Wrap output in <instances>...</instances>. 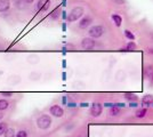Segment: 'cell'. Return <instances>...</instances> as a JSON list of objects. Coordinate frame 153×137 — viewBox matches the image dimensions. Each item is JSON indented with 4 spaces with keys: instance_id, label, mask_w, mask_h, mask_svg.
Here are the masks:
<instances>
[{
    "instance_id": "obj_34",
    "label": "cell",
    "mask_w": 153,
    "mask_h": 137,
    "mask_svg": "<svg viewBox=\"0 0 153 137\" xmlns=\"http://www.w3.org/2000/svg\"><path fill=\"white\" fill-rule=\"evenodd\" d=\"M62 76H63V80H65V79H66V73H65V72H64V73H63V74H62Z\"/></svg>"
},
{
    "instance_id": "obj_9",
    "label": "cell",
    "mask_w": 153,
    "mask_h": 137,
    "mask_svg": "<svg viewBox=\"0 0 153 137\" xmlns=\"http://www.w3.org/2000/svg\"><path fill=\"white\" fill-rule=\"evenodd\" d=\"M10 8L9 0H0V13H5Z\"/></svg>"
},
{
    "instance_id": "obj_12",
    "label": "cell",
    "mask_w": 153,
    "mask_h": 137,
    "mask_svg": "<svg viewBox=\"0 0 153 137\" xmlns=\"http://www.w3.org/2000/svg\"><path fill=\"white\" fill-rule=\"evenodd\" d=\"M123 33H124V37H126L127 39H129V40H131V41H134V40H135V34H134L131 31L124 30L123 31Z\"/></svg>"
},
{
    "instance_id": "obj_16",
    "label": "cell",
    "mask_w": 153,
    "mask_h": 137,
    "mask_svg": "<svg viewBox=\"0 0 153 137\" xmlns=\"http://www.w3.org/2000/svg\"><path fill=\"white\" fill-rule=\"evenodd\" d=\"M8 102L6 101V99H0V111H3V110H6L7 107H8Z\"/></svg>"
},
{
    "instance_id": "obj_4",
    "label": "cell",
    "mask_w": 153,
    "mask_h": 137,
    "mask_svg": "<svg viewBox=\"0 0 153 137\" xmlns=\"http://www.w3.org/2000/svg\"><path fill=\"white\" fill-rule=\"evenodd\" d=\"M95 46H96V41H95V39H92V38H85V39H82V41H81V47L85 49V50H92L95 48Z\"/></svg>"
},
{
    "instance_id": "obj_5",
    "label": "cell",
    "mask_w": 153,
    "mask_h": 137,
    "mask_svg": "<svg viewBox=\"0 0 153 137\" xmlns=\"http://www.w3.org/2000/svg\"><path fill=\"white\" fill-rule=\"evenodd\" d=\"M102 110H103V107L99 103H94L90 108V114L92 117H99L102 113Z\"/></svg>"
},
{
    "instance_id": "obj_35",
    "label": "cell",
    "mask_w": 153,
    "mask_h": 137,
    "mask_svg": "<svg viewBox=\"0 0 153 137\" xmlns=\"http://www.w3.org/2000/svg\"><path fill=\"white\" fill-rule=\"evenodd\" d=\"M1 118H2V114H1V113H0V119H1Z\"/></svg>"
},
{
    "instance_id": "obj_3",
    "label": "cell",
    "mask_w": 153,
    "mask_h": 137,
    "mask_svg": "<svg viewBox=\"0 0 153 137\" xmlns=\"http://www.w3.org/2000/svg\"><path fill=\"white\" fill-rule=\"evenodd\" d=\"M37 124L40 129H48L51 126V119L49 115H41L37 120Z\"/></svg>"
},
{
    "instance_id": "obj_19",
    "label": "cell",
    "mask_w": 153,
    "mask_h": 137,
    "mask_svg": "<svg viewBox=\"0 0 153 137\" xmlns=\"http://www.w3.org/2000/svg\"><path fill=\"white\" fill-rule=\"evenodd\" d=\"M6 130H7V123L6 122H0V135L5 134Z\"/></svg>"
},
{
    "instance_id": "obj_21",
    "label": "cell",
    "mask_w": 153,
    "mask_h": 137,
    "mask_svg": "<svg viewBox=\"0 0 153 137\" xmlns=\"http://www.w3.org/2000/svg\"><path fill=\"white\" fill-rule=\"evenodd\" d=\"M16 137H28V134H26V131H24V130H19V131L16 134Z\"/></svg>"
},
{
    "instance_id": "obj_17",
    "label": "cell",
    "mask_w": 153,
    "mask_h": 137,
    "mask_svg": "<svg viewBox=\"0 0 153 137\" xmlns=\"http://www.w3.org/2000/svg\"><path fill=\"white\" fill-rule=\"evenodd\" d=\"M146 114V108H140L136 112V117L137 118H144Z\"/></svg>"
},
{
    "instance_id": "obj_2",
    "label": "cell",
    "mask_w": 153,
    "mask_h": 137,
    "mask_svg": "<svg viewBox=\"0 0 153 137\" xmlns=\"http://www.w3.org/2000/svg\"><path fill=\"white\" fill-rule=\"evenodd\" d=\"M104 32H105V29H104L102 25H94V26H92V28L89 29V31H88L89 37L92 38V39H97V38L102 37Z\"/></svg>"
},
{
    "instance_id": "obj_25",
    "label": "cell",
    "mask_w": 153,
    "mask_h": 137,
    "mask_svg": "<svg viewBox=\"0 0 153 137\" xmlns=\"http://www.w3.org/2000/svg\"><path fill=\"white\" fill-rule=\"evenodd\" d=\"M129 106L130 107H137V103H133V102H131V103L129 104Z\"/></svg>"
},
{
    "instance_id": "obj_24",
    "label": "cell",
    "mask_w": 153,
    "mask_h": 137,
    "mask_svg": "<svg viewBox=\"0 0 153 137\" xmlns=\"http://www.w3.org/2000/svg\"><path fill=\"white\" fill-rule=\"evenodd\" d=\"M62 17H63V19H67V15H66V12H65V10L62 12Z\"/></svg>"
},
{
    "instance_id": "obj_36",
    "label": "cell",
    "mask_w": 153,
    "mask_h": 137,
    "mask_svg": "<svg viewBox=\"0 0 153 137\" xmlns=\"http://www.w3.org/2000/svg\"><path fill=\"white\" fill-rule=\"evenodd\" d=\"M152 78H153V74H152Z\"/></svg>"
},
{
    "instance_id": "obj_8",
    "label": "cell",
    "mask_w": 153,
    "mask_h": 137,
    "mask_svg": "<svg viewBox=\"0 0 153 137\" xmlns=\"http://www.w3.org/2000/svg\"><path fill=\"white\" fill-rule=\"evenodd\" d=\"M49 7V0H39L37 2V9L40 12H46Z\"/></svg>"
},
{
    "instance_id": "obj_28",
    "label": "cell",
    "mask_w": 153,
    "mask_h": 137,
    "mask_svg": "<svg viewBox=\"0 0 153 137\" xmlns=\"http://www.w3.org/2000/svg\"><path fill=\"white\" fill-rule=\"evenodd\" d=\"M104 105H105V106H107V107H112V106H113V104H111V103H105Z\"/></svg>"
},
{
    "instance_id": "obj_29",
    "label": "cell",
    "mask_w": 153,
    "mask_h": 137,
    "mask_svg": "<svg viewBox=\"0 0 153 137\" xmlns=\"http://www.w3.org/2000/svg\"><path fill=\"white\" fill-rule=\"evenodd\" d=\"M34 0H24V2H26V3H32Z\"/></svg>"
},
{
    "instance_id": "obj_13",
    "label": "cell",
    "mask_w": 153,
    "mask_h": 137,
    "mask_svg": "<svg viewBox=\"0 0 153 137\" xmlns=\"http://www.w3.org/2000/svg\"><path fill=\"white\" fill-rule=\"evenodd\" d=\"M3 137H16L15 136V130L13 128H7V130L5 131Z\"/></svg>"
},
{
    "instance_id": "obj_30",
    "label": "cell",
    "mask_w": 153,
    "mask_h": 137,
    "mask_svg": "<svg viewBox=\"0 0 153 137\" xmlns=\"http://www.w3.org/2000/svg\"><path fill=\"white\" fill-rule=\"evenodd\" d=\"M62 6H63V7L66 6V0H63V1H62Z\"/></svg>"
},
{
    "instance_id": "obj_11",
    "label": "cell",
    "mask_w": 153,
    "mask_h": 137,
    "mask_svg": "<svg viewBox=\"0 0 153 137\" xmlns=\"http://www.w3.org/2000/svg\"><path fill=\"white\" fill-rule=\"evenodd\" d=\"M142 103H143L144 105H146V106H150L151 104H153V96H151V95H146L145 97H143Z\"/></svg>"
},
{
    "instance_id": "obj_7",
    "label": "cell",
    "mask_w": 153,
    "mask_h": 137,
    "mask_svg": "<svg viewBox=\"0 0 153 137\" xmlns=\"http://www.w3.org/2000/svg\"><path fill=\"white\" fill-rule=\"evenodd\" d=\"M50 114H53L54 117H56V118H61L63 117V114H64V111H63V108L61 106H58V105H53V106L50 107Z\"/></svg>"
},
{
    "instance_id": "obj_6",
    "label": "cell",
    "mask_w": 153,
    "mask_h": 137,
    "mask_svg": "<svg viewBox=\"0 0 153 137\" xmlns=\"http://www.w3.org/2000/svg\"><path fill=\"white\" fill-rule=\"evenodd\" d=\"M92 23V17H90V16H85V17H82V18L80 19V22H79V28H80V29H87Z\"/></svg>"
},
{
    "instance_id": "obj_20",
    "label": "cell",
    "mask_w": 153,
    "mask_h": 137,
    "mask_svg": "<svg viewBox=\"0 0 153 137\" xmlns=\"http://www.w3.org/2000/svg\"><path fill=\"white\" fill-rule=\"evenodd\" d=\"M119 107L117 106V105H114V106L111 107V115H117V114H119Z\"/></svg>"
},
{
    "instance_id": "obj_23",
    "label": "cell",
    "mask_w": 153,
    "mask_h": 137,
    "mask_svg": "<svg viewBox=\"0 0 153 137\" xmlns=\"http://www.w3.org/2000/svg\"><path fill=\"white\" fill-rule=\"evenodd\" d=\"M113 1H114L115 3H118V5H123V3L126 2L124 0H113Z\"/></svg>"
},
{
    "instance_id": "obj_1",
    "label": "cell",
    "mask_w": 153,
    "mask_h": 137,
    "mask_svg": "<svg viewBox=\"0 0 153 137\" xmlns=\"http://www.w3.org/2000/svg\"><path fill=\"white\" fill-rule=\"evenodd\" d=\"M83 15V8L82 7H74L67 15V22L72 23V22H76L79 18H81Z\"/></svg>"
},
{
    "instance_id": "obj_33",
    "label": "cell",
    "mask_w": 153,
    "mask_h": 137,
    "mask_svg": "<svg viewBox=\"0 0 153 137\" xmlns=\"http://www.w3.org/2000/svg\"><path fill=\"white\" fill-rule=\"evenodd\" d=\"M67 105H69L70 107H74V106H76V104H74V103H70V104H67Z\"/></svg>"
},
{
    "instance_id": "obj_26",
    "label": "cell",
    "mask_w": 153,
    "mask_h": 137,
    "mask_svg": "<svg viewBox=\"0 0 153 137\" xmlns=\"http://www.w3.org/2000/svg\"><path fill=\"white\" fill-rule=\"evenodd\" d=\"M62 29H63V31H66V23H63V25H62Z\"/></svg>"
},
{
    "instance_id": "obj_31",
    "label": "cell",
    "mask_w": 153,
    "mask_h": 137,
    "mask_svg": "<svg viewBox=\"0 0 153 137\" xmlns=\"http://www.w3.org/2000/svg\"><path fill=\"white\" fill-rule=\"evenodd\" d=\"M62 65H63V67H64V69L66 67V62H65V60L63 61V63H62Z\"/></svg>"
},
{
    "instance_id": "obj_22",
    "label": "cell",
    "mask_w": 153,
    "mask_h": 137,
    "mask_svg": "<svg viewBox=\"0 0 153 137\" xmlns=\"http://www.w3.org/2000/svg\"><path fill=\"white\" fill-rule=\"evenodd\" d=\"M1 95H2V96H7V97H9V96H12V92H10V91H2Z\"/></svg>"
},
{
    "instance_id": "obj_32",
    "label": "cell",
    "mask_w": 153,
    "mask_h": 137,
    "mask_svg": "<svg viewBox=\"0 0 153 137\" xmlns=\"http://www.w3.org/2000/svg\"><path fill=\"white\" fill-rule=\"evenodd\" d=\"M62 101H63V103H64V104H66V96H64Z\"/></svg>"
},
{
    "instance_id": "obj_15",
    "label": "cell",
    "mask_w": 153,
    "mask_h": 137,
    "mask_svg": "<svg viewBox=\"0 0 153 137\" xmlns=\"http://www.w3.org/2000/svg\"><path fill=\"white\" fill-rule=\"evenodd\" d=\"M124 98L129 99V101H136L137 99V96L135 94H130V92H126L124 94Z\"/></svg>"
},
{
    "instance_id": "obj_10",
    "label": "cell",
    "mask_w": 153,
    "mask_h": 137,
    "mask_svg": "<svg viewBox=\"0 0 153 137\" xmlns=\"http://www.w3.org/2000/svg\"><path fill=\"white\" fill-rule=\"evenodd\" d=\"M112 19L117 26H121V24H122V17L121 16L118 15V14H112Z\"/></svg>"
},
{
    "instance_id": "obj_27",
    "label": "cell",
    "mask_w": 153,
    "mask_h": 137,
    "mask_svg": "<svg viewBox=\"0 0 153 137\" xmlns=\"http://www.w3.org/2000/svg\"><path fill=\"white\" fill-rule=\"evenodd\" d=\"M80 106L81 107H87L88 106V104H87V103H81V104H80Z\"/></svg>"
},
{
    "instance_id": "obj_14",
    "label": "cell",
    "mask_w": 153,
    "mask_h": 137,
    "mask_svg": "<svg viewBox=\"0 0 153 137\" xmlns=\"http://www.w3.org/2000/svg\"><path fill=\"white\" fill-rule=\"evenodd\" d=\"M126 49H127V51H134V50H136V44L134 41L128 42L127 46H126Z\"/></svg>"
},
{
    "instance_id": "obj_18",
    "label": "cell",
    "mask_w": 153,
    "mask_h": 137,
    "mask_svg": "<svg viewBox=\"0 0 153 137\" xmlns=\"http://www.w3.org/2000/svg\"><path fill=\"white\" fill-rule=\"evenodd\" d=\"M58 16H60V14H58V8H56L55 10L51 12V14H49V17H50L51 19H56V18H58Z\"/></svg>"
}]
</instances>
